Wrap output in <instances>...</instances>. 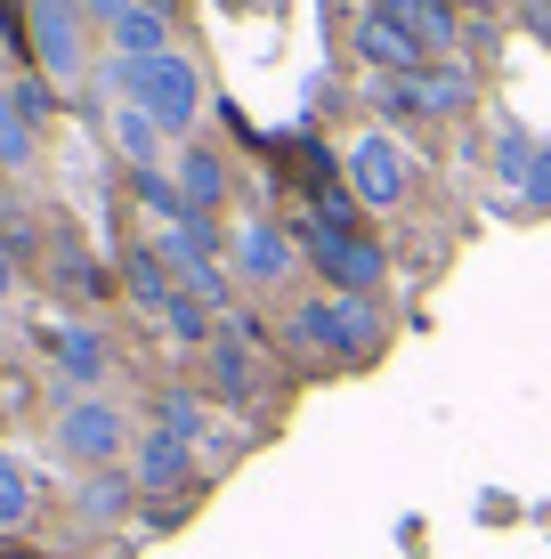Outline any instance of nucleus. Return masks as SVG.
I'll use <instances>...</instances> for the list:
<instances>
[{"label":"nucleus","mask_w":551,"mask_h":559,"mask_svg":"<svg viewBox=\"0 0 551 559\" xmlns=\"http://www.w3.org/2000/svg\"><path fill=\"white\" fill-rule=\"evenodd\" d=\"M163 430H179V438H187V447H195V430H203V414H195V397H179V390H170V397H163Z\"/></svg>","instance_id":"5701e85b"},{"label":"nucleus","mask_w":551,"mask_h":559,"mask_svg":"<svg viewBox=\"0 0 551 559\" xmlns=\"http://www.w3.org/2000/svg\"><path fill=\"white\" fill-rule=\"evenodd\" d=\"M89 9H98L106 25H113V16H122V9H139V0H89Z\"/></svg>","instance_id":"a878e982"},{"label":"nucleus","mask_w":551,"mask_h":559,"mask_svg":"<svg viewBox=\"0 0 551 559\" xmlns=\"http://www.w3.org/2000/svg\"><path fill=\"white\" fill-rule=\"evenodd\" d=\"M49 349H57V373H73V381H98V373H106V349H98V333H73V324H65V333H57Z\"/></svg>","instance_id":"2eb2a0df"},{"label":"nucleus","mask_w":551,"mask_h":559,"mask_svg":"<svg viewBox=\"0 0 551 559\" xmlns=\"http://www.w3.org/2000/svg\"><path fill=\"white\" fill-rule=\"evenodd\" d=\"M57 447L82 454V462H113L122 454V414H113L106 397H82V406L57 414Z\"/></svg>","instance_id":"39448f33"},{"label":"nucleus","mask_w":551,"mask_h":559,"mask_svg":"<svg viewBox=\"0 0 551 559\" xmlns=\"http://www.w3.org/2000/svg\"><path fill=\"white\" fill-rule=\"evenodd\" d=\"M292 333L309 349H333V357H373L382 349V308L366 293H340V300H300L292 308Z\"/></svg>","instance_id":"f03ea898"},{"label":"nucleus","mask_w":551,"mask_h":559,"mask_svg":"<svg viewBox=\"0 0 551 559\" xmlns=\"http://www.w3.org/2000/svg\"><path fill=\"white\" fill-rule=\"evenodd\" d=\"M146 9H163V0H146Z\"/></svg>","instance_id":"cd10ccee"},{"label":"nucleus","mask_w":551,"mask_h":559,"mask_svg":"<svg viewBox=\"0 0 551 559\" xmlns=\"http://www.w3.org/2000/svg\"><path fill=\"white\" fill-rule=\"evenodd\" d=\"M536 211H551V154H536V170H527V187H519Z\"/></svg>","instance_id":"b1692460"},{"label":"nucleus","mask_w":551,"mask_h":559,"mask_svg":"<svg viewBox=\"0 0 551 559\" xmlns=\"http://www.w3.org/2000/svg\"><path fill=\"white\" fill-rule=\"evenodd\" d=\"M33 49H41V73H82V16L73 0H33Z\"/></svg>","instance_id":"423d86ee"},{"label":"nucleus","mask_w":551,"mask_h":559,"mask_svg":"<svg viewBox=\"0 0 551 559\" xmlns=\"http://www.w3.org/2000/svg\"><path fill=\"white\" fill-rule=\"evenodd\" d=\"M163 324H170L179 341H203V333H212V317H203V300H195V293L170 300V308H163Z\"/></svg>","instance_id":"aec40b11"},{"label":"nucleus","mask_w":551,"mask_h":559,"mask_svg":"<svg viewBox=\"0 0 551 559\" xmlns=\"http://www.w3.org/2000/svg\"><path fill=\"white\" fill-rule=\"evenodd\" d=\"M179 195H187V211H212V203L227 195L219 154H203V146H187V154H179Z\"/></svg>","instance_id":"f8f14e48"},{"label":"nucleus","mask_w":551,"mask_h":559,"mask_svg":"<svg viewBox=\"0 0 551 559\" xmlns=\"http://www.w3.org/2000/svg\"><path fill=\"white\" fill-rule=\"evenodd\" d=\"M187 478V438L179 430H146V447H139V487H179Z\"/></svg>","instance_id":"9b49d317"},{"label":"nucleus","mask_w":551,"mask_h":559,"mask_svg":"<svg viewBox=\"0 0 551 559\" xmlns=\"http://www.w3.org/2000/svg\"><path fill=\"white\" fill-rule=\"evenodd\" d=\"M349 195L390 211L397 195H406V146L390 139V130H366V139L349 146Z\"/></svg>","instance_id":"20e7f679"},{"label":"nucleus","mask_w":551,"mask_h":559,"mask_svg":"<svg viewBox=\"0 0 551 559\" xmlns=\"http://www.w3.org/2000/svg\"><path fill=\"white\" fill-rule=\"evenodd\" d=\"M212 365H219V390H227V397H252V365H243V349H236V341H219V349H212Z\"/></svg>","instance_id":"412c9836"},{"label":"nucleus","mask_w":551,"mask_h":559,"mask_svg":"<svg viewBox=\"0 0 551 559\" xmlns=\"http://www.w3.org/2000/svg\"><path fill=\"white\" fill-rule=\"evenodd\" d=\"M357 49H366L382 73H422V57H430V49L406 33V16H382V9L357 16Z\"/></svg>","instance_id":"6e6552de"},{"label":"nucleus","mask_w":551,"mask_h":559,"mask_svg":"<svg viewBox=\"0 0 551 559\" xmlns=\"http://www.w3.org/2000/svg\"><path fill=\"white\" fill-rule=\"evenodd\" d=\"M25 511H33V478L0 454V527H25Z\"/></svg>","instance_id":"a211bd4d"},{"label":"nucleus","mask_w":551,"mask_h":559,"mask_svg":"<svg viewBox=\"0 0 551 559\" xmlns=\"http://www.w3.org/2000/svg\"><path fill=\"white\" fill-rule=\"evenodd\" d=\"M106 82L122 90V106H139L155 130H187L203 114V82H195V66H187L179 49H163V57H113Z\"/></svg>","instance_id":"f257e3e1"},{"label":"nucleus","mask_w":551,"mask_h":559,"mask_svg":"<svg viewBox=\"0 0 551 559\" xmlns=\"http://www.w3.org/2000/svg\"><path fill=\"white\" fill-rule=\"evenodd\" d=\"M366 9H382V16H406V9H414V0H366Z\"/></svg>","instance_id":"bb28decb"},{"label":"nucleus","mask_w":551,"mask_h":559,"mask_svg":"<svg viewBox=\"0 0 551 559\" xmlns=\"http://www.w3.org/2000/svg\"><path fill=\"white\" fill-rule=\"evenodd\" d=\"M309 260H316V276L340 284V293H373V284H382V243L357 236V227L309 219Z\"/></svg>","instance_id":"7ed1b4c3"},{"label":"nucleus","mask_w":551,"mask_h":559,"mask_svg":"<svg viewBox=\"0 0 551 559\" xmlns=\"http://www.w3.org/2000/svg\"><path fill=\"white\" fill-rule=\"evenodd\" d=\"M479 98V82H470L463 66H422L414 73V114H463Z\"/></svg>","instance_id":"1a4fd4ad"},{"label":"nucleus","mask_w":551,"mask_h":559,"mask_svg":"<svg viewBox=\"0 0 551 559\" xmlns=\"http://www.w3.org/2000/svg\"><path fill=\"white\" fill-rule=\"evenodd\" d=\"M16 106H25V122H41V114H49V82H25V90H16Z\"/></svg>","instance_id":"393cba45"},{"label":"nucleus","mask_w":551,"mask_h":559,"mask_svg":"<svg viewBox=\"0 0 551 559\" xmlns=\"http://www.w3.org/2000/svg\"><path fill=\"white\" fill-rule=\"evenodd\" d=\"M82 511H89V519H122V511H130V478H89V487H82Z\"/></svg>","instance_id":"6ab92c4d"},{"label":"nucleus","mask_w":551,"mask_h":559,"mask_svg":"<svg viewBox=\"0 0 551 559\" xmlns=\"http://www.w3.org/2000/svg\"><path fill=\"white\" fill-rule=\"evenodd\" d=\"M113 139H122V154H130L139 170H155V139H163V130L146 122L139 106H113Z\"/></svg>","instance_id":"dca6fc26"},{"label":"nucleus","mask_w":551,"mask_h":559,"mask_svg":"<svg viewBox=\"0 0 551 559\" xmlns=\"http://www.w3.org/2000/svg\"><path fill=\"white\" fill-rule=\"evenodd\" d=\"M227 260H236V276H252V284L292 276V243H284V227H268V219L236 227V236H227Z\"/></svg>","instance_id":"0eeeda50"},{"label":"nucleus","mask_w":551,"mask_h":559,"mask_svg":"<svg viewBox=\"0 0 551 559\" xmlns=\"http://www.w3.org/2000/svg\"><path fill=\"white\" fill-rule=\"evenodd\" d=\"M406 33H414L422 49H446V41H454V0H414V9H406Z\"/></svg>","instance_id":"f3484780"},{"label":"nucleus","mask_w":551,"mask_h":559,"mask_svg":"<svg viewBox=\"0 0 551 559\" xmlns=\"http://www.w3.org/2000/svg\"><path fill=\"white\" fill-rule=\"evenodd\" d=\"M122 276H130V293H139V308H170V300H179V284H170V260H163V252H130Z\"/></svg>","instance_id":"ddd939ff"},{"label":"nucleus","mask_w":551,"mask_h":559,"mask_svg":"<svg viewBox=\"0 0 551 559\" xmlns=\"http://www.w3.org/2000/svg\"><path fill=\"white\" fill-rule=\"evenodd\" d=\"M495 170H503L511 187H527V170H536V146H527V139H503V146H495Z\"/></svg>","instance_id":"4be33fe9"},{"label":"nucleus","mask_w":551,"mask_h":559,"mask_svg":"<svg viewBox=\"0 0 551 559\" xmlns=\"http://www.w3.org/2000/svg\"><path fill=\"white\" fill-rule=\"evenodd\" d=\"M106 33H113V57H163L170 49V16L146 9V0H139V9H122Z\"/></svg>","instance_id":"9d476101"},{"label":"nucleus","mask_w":551,"mask_h":559,"mask_svg":"<svg viewBox=\"0 0 551 559\" xmlns=\"http://www.w3.org/2000/svg\"><path fill=\"white\" fill-rule=\"evenodd\" d=\"M33 163V122L16 106V90H0V170H25Z\"/></svg>","instance_id":"4468645a"}]
</instances>
